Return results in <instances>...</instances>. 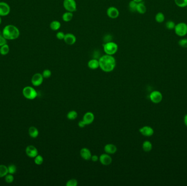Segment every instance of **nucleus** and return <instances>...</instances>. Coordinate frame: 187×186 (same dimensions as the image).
Returning <instances> with one entry per match:
<instances>
[{"instance_id": "1", "label": "nucleus", "mask_w": 187, "mask_h": 186, "mask_svg": "<svg viewBox=\"0 0 187 186\" xmlns=\"http://www.w3.org/2000/svg\"><path fill=\"white\" fill-rule=\"evenodd\" d=\"M99 61L100 68L106 73L112 72L116 66V60L113 55H104L100 57Z\"/></svg>"}, {"instance_id": "2", "label": "nucleus", "mask_w": 187, "mask_h": 186, "mask_svg": "<svg viewBox=\"0 0 187 186\" xmlns=\"http://www.w3.org/2000/svg\"><path fill=\"white\" fill-rule=\"evenodd\" d=\"M3 37L7 40H14L18 38L20 35L19 29L13 25H8L2 30Z\"/></svg>"}, {"instance_id": "3", "label": "nucleus", "mask_w": 187, "mask_h": 186, "mask_svg": "<svg viewBox=\"0 0 187 186\" xmlns=\"http://www.w3.org/2000/svg\"><path fill=\"white\" fill-rule=\"evenodd\" d=\"M103 51L107 55L116 54L118 50V45L115 42H107L103 44Z\"/></svg>"}, {"instance_id": "4", "label": "nucleus", "mask_w": 187, "mask_h": 186, "mask_svg": "<svg viewBox=\"0 0 187 186\" xmlns=\"http://www.w3.org/2000/svg\"><path fill=\"white\" fill-rule=\"evenodd\" d=\"M23 96L26 99L33 100L37 96V92L35 89L31 86L25 87L23 90Z\"/></svg>"}, {"instance_id": "5", "label": "nucleus", "mask_w": 187, "mask_h": 186, "mask_svg": "<svg viewBox=\"0 0 187 186\" xmlns=\"http://www.w3.org/2000/svg\"><path fill=\"white\" fill-rule=\"evenodd\" d=\"M175 33L180 37H184L187 35V24L186 23H178L176 24L174 29Z\"/></svg>"}, {"instance_id": "6", "label": "nucleus", "mask_w": 187, "mask_h": 186, "mask_svg": "<svg viewBox=\"0 0 187 186\" xmlns=\"http://www.w3.org/2000/svg\"><path fill=\"white\" fill-rule=\"evenodd\" d=\"M63 6L66 11L73 13L77 10V3L75 0H64Z\"/></svg>"}, {"instance_id": "7", "label": "nucleus", "mask_w": 187, "mask_h": 186, "mask_svg": "<svg viewBox=\"0 0 187 186\" xmlns=\"http://www.w3.org/2000/svg\"><path fill=\"white\" fill-rule=\"evenodd\" d=\"M149 98L154 104L160 103L163 100V94L159 91H154L149 95Z\"/></svg>"}, {"instance_id": "8", "label": "nucleus", "mask_w": 187, "mask_h": 186, "mask_svg": "<svg viewBox=\"0 0 187 186\" xmlns=\"http://www.w3.org/2000/svg\"><path fill=\"white\" fill-rule=\"evenodd\" d=\"M10 12V8L9 4L6 2H0V16H8Z\"/></svg>"}, {"instance_id": "9", "label": "nucleus", "mask_w": 187, "mask_h": 186, "mask_svg": "<svg viewBox=\"0 0 187 186\" xmlns=\"http://www.w3.org/2000/svg\"><path fill=\"white\" fill-rule=\"evenodd\" d=\"M43 79L44 78L43 77L42 74L37 73L32 76L31 83L33 86H39L43 83Z\"/></svg>"}, {"instance_id": "10", "label": "nucleus", "mask_w": 187, "mask_h": 186, "mask_svg": "<svg viewBox=\"0 0 187 186\" xmlns=\"http://www.w3.org/2000/svg\"><path fill=\"white\" fill-rule=\"evenodd\" d=\"M107 15L111 19H115L119 16V11L115 7H110L107 10Z\"/></svg>"}, {"instance_id": "11", "label": "nucleus", "mask_w": 187, "mask_h": 186, "mask_svg": "<svg viewBox=\"0 0 187 186\" xmlns=\"http://www.w3.org/2000/svg\"><path fill=\"white\" fill-rule=\"evenodd\" d=\"M26 154L30 158H35L39 154L38 150L35 146L33 145H29L27 146L25 150Z\"/></svg>"}, {"instance_id": "12", "label": "nucleus", "mask_w": 187, "mask_h": 186, "mask_svg": "<svg viewBox=\"0 0 187 186\" xmlns=\"http://www.w3.org/2000/svg\"><path fill=\"white\" fill-rule=\"evenodd\" d=\"M140 133L145 137H151L154 134V129L152 128L151 127L148 125H145L142 127V128L139 129Z\"/></svg>"}, {"instance_id": "13", "label": "nucleus", "mask_w": 187, "mask_h": 186, "mask_svg": "<svg viewBox=\"0 0 187 186\" xmlns=\"http://www.w3.org/2000/svg\"><path fill=\"white\" fill-rule=\"evenodd\" d=\"M64 41L66 44L69 45H73L76 42L77 38L72 33H68L67 34H65Z\"/></svg>"}, {"instance_id": "14", "label": "nucleus", "mask_w": 187, "mask_h": 186, "mask_svg": "<svg viewBox=\"0 0 187 186\" xmlns=\"http://www.w3.org/2000/svg\"><path fill=\"white\" fill-rule=\"evenodd\" d=\"M99 160L100 163L102 165L107 166L111 164L112 162V158L109 154H103L100 156Z\"/></svg>"}, {"instance_id": "15", "label": "nucleus", "mask_w": 187, "mask_h": 186, "mask_svg": "<svg viewBox=\"0 0 187 186\" xmlns=\"http://www.w3.org/2000/svg\"><path fill=\"white\" fill-rule=\"evenodd\" d=\"M95 119V116L94 115L93 113L91 112H86L83 117V121L85 122L86 125H90L94 121Z\"/></svg>"}, {"instance_id": "16", "label": "nucleus", "mask_w": 187, "mask_h": 186, "mask_svg": "<svg viewBox=\"0 0 187 186\" xmlns=\"http://www.w3.org/2000/svg\"><path fill=\"white\" fill-rule=\"evenodd\" d=\"M81 156L84 160H89L91 158L92 154L91 151L87 148H82L80 151Z\"/></svg>"}, {"instance_id": "17", "label": "nucleus", "mask_w": 187, "mask_h": 186, "mask_svg": "<svg viewBox=\"0 0 187 186\" xmlns=\"http://www.w3.org/2000/svg\"><path fill=\"white\" fill-rule=\"evenodd\" d=\"M104 150L107 154H114L117 151V148L115 145L108 144L105 146Z\"/></svg>"}, {"instance_id": "18", "label": "nucleus", "mask_w": 187, "mask_h": 186, "mask_svg": "<svg viewBox=\"0 0 187 186\" xmlns=\"http://www.w3.org/2000/svg\"><path fill=\"white\" fill-rule=\"evenodd\" d=\"M88 66L91 69H93V70L96 69L100 67L99 60H97L96 58L91 59L88 62Z\"/></svg>"}, {"instance_id": "19", "label": "nucleus", "mask_w": 187, "mask_h": 186, "mask_svg": "<svg viewBox=\"0 0 187 186\" xmlns=\"http://www.w3.org/2000/svg\"><path fill=\"white\" fill-rule=\"evenodd\" d=\"M147 11L146 7L145 5V3L143 2H141L137 3V8H136V12H137L139 14H144Z\"/></svg>"}, {"instance_id": "20", "label": "nucleus", "mask_w": 187, "mask_h": 186, "mask_svg": "<svg viewBox=\"0 0 187 186\" xmlns=\"http://www.w3.org/2000/svg\"><path fill=\"white\" fill-rule=\"evenodd\" d=\"M153 148V145L151 141L148 140H146L143 142L142 144V148L143 151L146 152H149L151 151Z\"/></svg>"}, {"instance_id": "21", "label": "nucleus", "mask_w": 187, "mask_h": 186, "mask_svg": "<svg viewBox=\"0 0 187 186\" xmlns=\"http://www.w3.org/2000/svg\"><path fill=\"white\" fill-rule=\"evenodd\" d=\"M29 134L32 138H37L39 134V131L38 129L35 127L32 126L29 129Z\"/></svg>"}, {"instance_id": "22", "label": "nucleus", "mask_w": 187, "mask_h": 186, "mask_svg": "<svg viewBox=\"0 0 187 186\" xmlns=\"http://www.w3.org/2000/svg\"><path fill=\"white\" fill-rule=\"evenodd\" d=\"M73 13L67 11L66 12L63 14L62 16V19L65 22H69L73 19Z\"/></svg>"}, {"instance_id": "23", "label": "nucleus", "mask_w": 187, "mask_h": 186, "mask_svg": "<svg viewBox=\"0 0 187 186\" xmlns=\"http://www.w3.org/2000/svg\"><path fill=\"white\" fill-rule=\"evenodd\" d=\"M61 23L57 20H54L50 24V28L53 31H58L61 27Z\"/></svg>"}, {"instance_id": "24", "label": "nucleus", "mask_w": 187, "mask_h": 186, "mask_svg": "<svg viewBox=\"0 0 187 186\" xmlns=\"http://www.w3.org/2000/svg\"><path fill=\"white\" fill-rule=\"evenodd\" d=\"M10 52V46L7 44L2 45L0 47V54L6 55Z\"/></svg>"}, {"instance_id": "25", "label": "nucleus", "mask_w": 187, "mask_h": 186, "mask_svg": "<svg viewBox=\"0 0 187 186\" xmlns=\"http://www.w3.org/2000/svg\"><path fill=\"white\" fill-rule=\"evenodd\" d=\"M8 173V167L2 164L0 165V178L5 176Z\"/></svg>"}, {"instance_id": "26", "label": "nucleus", "mask_w": 187, "mask_h": 186, "mask_svg": "<svg viewBox=\"0 0 187 186\" xmlns=\"http://www.w3.org/2000/svg\"><path fill=\"white\" fill-rule=\"evenodd\" d=\"M165 17L164 14L162 12H159L155 15V20L157 23H163L165 21Z\"/></svg>"}, {"instance_id": "27", "label": "nucleus", "mask_w": 187, "mask_h": 186, "mask_svg": "<svg viewBox=\"0 0 187 186\" xmlns=\"http://www.w3.org/2000/svg\"><path fill=\"white\" fill-rule=\"evenodd\" d=\"M174 3L180 8L187 7V0H174Z\"/></svg>"}, {"instance_id": "28", "label": "nucleus", "mask_w": 187, "mask_h": 186, "mask_svg": "<svg viewBox=\"0 0 187 186\" xmlns=\"http://www.w3.org/2000/svg\"><path fill=\"white\" fill-rule=\"evenodd\" d=\"M77 112H76L75 110H71L68 112V115H67V117L68 119L71 120H75L77 117Z\"/></svg>"}, {"instance_id": "29", "label": "nucleus", "mask_w": 187, "mask_h": 186, "mask_svg": "<svg viewBox=\"0 0 187 186\" xmlns=\"http://www.w3.org/2000/svg\"><path fill=\"white\" fill-rule=\"evenodd\" d=\"M137 3L134 1H131L129 3V10L132 12H136V8H137Z\"/></svg>"}, {"instance_id": "30", "label": "nucleus", "mask_w": 187, "mask_h": 186, "mask_svg": "<svg viewBox=\"0 0 187 186\" xmlns=\"http://www.w3.org/2000/svg\"><path fill=\"white\" fill-rule=\"evenodd\" d=\"M175 26H176V24L174 23V21H173L172 20H168L165 24V26H166V29L170 30H174Z\"/></svg>"}, {"instance_id": "31", "label": "nucleus", "mask_w": 187, "mask_h": 186, "mask_svg": "<svg viewBox=\"0 0 187 186\" xmlns=\"http://www.w3.org/2000/svg\"><path fill=\"white\" fill-rule=\"evenodd\" d=\"M35 158V160H34V162H35V163L36 164V165H41L42 164V163H43V158L42 157L41 155H39L38 154L37 156H36L34 158Z\"/></svg>"}, {"instance_id": "32", "label": "nucleus", "mask_w": 187, "mask_h": 186, "mask_svg": "<svg viewBox=\"0 0 187 186\" xmlns=\"http://www.w3.org/2000/svg\"><path fill=\"white\" fill-rule=\"evenodd\" d=\"M8 173H10L14 175V173H16V167L14 165V164H10V165L8 166Z\"/></svg>"}, {"instance_id": "33", "label": "nucleus", "mask_w": 187, "mask_h": 186, "mask_svg": "<svg viewBox=\"0 0 187 186\" xmlns=\"http://www.w3.org/2000/svg\"><path fill=\"white\" fill-rule=\"evenodd\" d=\"M5 177V181L7 183H12L14 180V176L12 174L8 173L4 176Z\"/></svg>"}, {"instance_id": "34", "label": "nucleus", "mask_w": 187, "mask_h": 186, "mask_svg": "<svg viewBox=\"0 0 187 186\" xmlns=\"http://www.w3.org/2000/svg\"><path fill=\"white\" fill-rule=\"evenodd\" d=\"M178 45H180L181 47L184 48H187V38L181 39L178 42Z\"/></svg>"}, {"instance_id": "35", "label": "nucleus", "mask_w": 187, "mask_h": 186, "mask_svg": "<svg viewBox=\"0 0 187 186\" xmlns=\"http://www.w3.org/2000/svg\"><path fill=\"white\" fill-rule=\"evenodd\" d=\"M42 75L44 78L48 79L51 77L52 75V72L49 69H45L44 70L42 73Z\"/></svg>"}, {"instance_id": "36", "label": "nucleus", "mask_w": 187, "mask_h": 186, "mask_svg": "<svg viewBox=\"0 0 187 186\" xmlns=\"http://www.w3.org/2000/svg\"><path fill=\"white\" fill-rule=\"evenodd\" d=\"M66 185L67 186H77L78 185L77 180L76 179H71L68 181Z\"/></svg>"}, {"instance_id": "37", "label": "nucleus", "mask_w": 187, "mask_h": 186, "mask_svg": "<svg viewBox=\"0 0 187 186\" xmlns=\"http://www.w3.org/2000/svg\"><path fill=\"white\" fill-rule=\"evenodd\" d=\"M65 35V34L64 32H57V33L56 35V37L57 39H58L59 40H64Z\"/></svg>"}, {"instance_id": "38", "label": "nucleus", "mask_w": 187, "mask_h": 186, "mask_svg": "<svg viewBox=\"0 0 187 186\" xmlns=\"http://www.w3.org/2000/svg\"><path fill=\"white\" fill-rule=\"evenodd\" d=\"M7 44V39L5 38L3 35L2 36H0V47L2 45H4V44Z\"/></svg>"}, {"instance_id": "39", "label": "nucleus", "mask_w": 187, "mask_h": 186, "mask_svg": "<svg viewBox=\"0 0 187 186\" xmlns=\"http://www.w3.org/2000/svg\"><path fill=\"white\" fill-rule=\"evenodd\" d=\"M85 125H86V124L85 123V122H84L83 120L79 121V123H78V126H79L80 128H83Z\"/></svg>"}, {"instance_id": "40", "label": "nucleus", "mask_w": 187, "mask_h": 186, "mask_svg": "<svg viewBox=\"0 0 187 186\" xmlns=\"http://www.w3.org/2000/svg\"><path fill=\"white\" fill-rule=\"evenodd\" d=\"M91 160H93L94 162H96L97 160H99V157H97V156H96V155H94V156H91Z\"/></svg>"}, {"instance_id": "41", "label": "nucleus", "mask_w": 187, "mask_h": 186, "mask_svg": "<svg viewBox=\"0 0 187 186\" xmlns=\"http://www.w3.org/2000/svg\"><path fill=\"white\" fill-rule=\"evenodd\" d=\"M184 123L185 125L187 127V114L184 116Z\"/></svg>"}, {"instance_id": "42", "label": "nucleus", "mask_w": 187, "mask_h": 186, "mask_svg": "<svg viewBox=\"0 0 187 186\" xmlns=\"http://www.w3.org/2000/svg\"><path fill=\"white\" fill-rule=\"evenodd\" d=\"M133 1H135V2H136L137 3H139V2H142V1H143V0H133Z\"/></svg>"}, {"instance_id": "43", "label": "nucleus", "mask_w": 187, "mask_h": 186, "mask_svg": "<svg viewBox=\"0 0 187 186\" xmlns=\"http://www.w3.org/2000/svg\"><path fill=\"white\" fill-rule=\"evenodd\" d=\"M1 23H2V19H1V16H0V25Z\"/></svg>"}, {"instance_id": "44", "label": "nucleus", "mask_w": 187, "mask_h": 186, "mask_svg": "<svg viewBox=\"0 0 187 186\" xmlns=\"http://www.w3.org/2000/svg\"><path fill=\"white\" fill-rule=\"evenodd\" d=\"M2 35H3V33H2V32H1V31H0V36H2Z\"/></svg>"}]
</instances>
